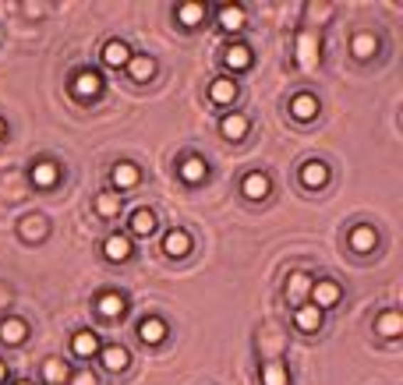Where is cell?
<instances>
[{"label":"cell","instance_id":"6da1fadb","mask_svg":"<svg viewBox=\"0 0 403 385\" xmlns=\"http://www.w3.org/2000/svg\"><path fill=\"white\" fill-rule=\"evenodd\" d=\"M103 93V75L93 68H82L71 75V96L75 99H96Z\"/></svg>","mask_w":403,"mask_h":385},{"label":"cell","instance_id":"7a4b0ae2","mask_svg":"<svg viewBox=\"0 0 403 385\" xmlns=\"http://www.w3.org/2000/svg\"><path fill=\"white\" fill-rule=\"evenodd\" d=\"M308 297H311V307L325 311V307H336V304H340L343 290H340V283H333V280H311Z\"/></svg>","mask_w":403,"mask_h":385},{"label":"cell","instance_id":"3957f363","mask_svg":"<svg viewBox=\"0 0 403 385\" xmlns=\"http://www.w3.org/2000/svg\"><path fill=\"white\" fill-rule=\"evenodd\" d=\"M138 181H142V170H138L135 163H127V159H120V163L110 170V184H113L110 191H117V194H120V191H131Z\"/></svg>","mask_w":403,"mask_h":385},{"label":"cell","instance_id":"277c9868","mask_svg":"<svg viewBox=\"0 0 403 385\" xmlns=\"http://www.w3.org/2000/svg\"><path fill=\"white\" fill-rule=\"evenodd\" d=\"M273 191V184H269V177L262 174V170H251L244 181H241V194L248 198V201H266Z\"/></svg>","mask_w":403,"mask_h":385},{"label":"cell","instance_id":"5b68a950","mask_svg":"<svg viewBox=\"0 0 403 385\" xmlns=\"http://www.w3.org/2000/svg\"><path fill=\"white\" fill-rule=\"evenodd\" d=\"M248 127H251V120H248L244 113H237V110L219 120V135H223L226 142H244V138H248Z\"/></svg>","mask_w":403,"mask_h":385},{"label":"cell","instance_id":"8992f818","mask_svg":"<svg viewBox=\"0 0 403 385\" xmlns=\"http://www.w3.org/2000/svg\"><path fill=\"white\" fill-rule=\"evenodd\" d=\"M188 251H192V233L181 230V226L167 230V237H163V255H167V258H184Z\"/></svg>","mask_w":403,"mask_h":385},{"label":"cell","instance_id":"52a82bcc","mask_svg":"<svg viewBox=\"0 0 403 385\" xmlns=\"http://www.w3.org/2000/svg\"><path fill=\"white\" fill-rule=\"evenodd\" d=\"M205 14H209V7L199 4V0H184V4H177V11H174V18H177L181 28H199L202 21H205Z\"/></svg>","mask_w":403,"mask_h":385},{"label":"cell","instance_id":"ba28073f","mask_svg":"<svg viewBox=\"0 0 403 385\" xmlns=\"http://www.w3.org/2000/svg\"><path fill=\"white\" fill-rule=\"evenodd\" d=\"M28 181H32L36 188H53V184L61 181V167H57L53 159H39V163H32Z\"/></svg>","mask_w":403,"mask_h":385},{"label":"cell","instance_id":"9c48e42d","mask_svg":"<svg viewBox=\"0 0 403 385\" xmlns=\"http://www.w3.org/2000/svg\"><path fill=\"white\" fill-rule=\"evenodd\" d=\"M100 57H103L106 68H127V60H131V46H127L124 39H106Z\"/></svg>","mask_w":403,"mask_h":385},{"label":"cell","instance_id":"30bf717a","mask_svg":"<svg viewBox=\"0 0 403 385\" xmlns=\"http://www.w3.org/2000/svg\"><path fill=\"white\" fill-rule=\"evenodd\" d=\"M209 99H212L216 106H230V102L237 99V82H234L230 75L212 78V82H209Z\"/></svg>","mask_w":403,"mask_h":385},{"label":"cell","instance_id":"8fae6325","mask_svg":"<svg viewBox=\"0 0 403 385\" xmlns=\"http://www.w3.org/2000/svg\"><path fill=\"white\" fill-rule=\"evenodd\" d=\"M177 174H181L184 184H202V181L209 177V163H205L202 156H184V159L177 163Z\"/></svg>","mask_w":403,"mask_h":385},{"label":"cell","instance_id":"7c38bea8","mask_svg":"<svg viewBox=\"0 0 403 385\" xmlns=\"http://www.w3.org/2000/svg\"><path fill=\"white\" fill-rule=\"evenodd\" d=\"M216 18H219V28H223V32H241L244 21H248V11H244L241 4H223V7L216 11Z\"/></svg>","mask_w":403,"mask_h":385},{"label":"cell","instance_id":"4fadbf2b","mask_svg":"<svg viewBox=\"0 0 403 385\" xmlns=\"http://www.w3.org/2000/svg\"><path fill=\"white\" fill-rule=\"evenodd\" d=\"M223 64L237 75V71H248L251 68V46H244V43H230V46H223Z\"/></svg>","mask_w":403,"mask_h":385},{"label":"cell","instance_id":"5bb4252c","mask_svg":"<svg viewBox=\"0 0 403 385\" xmlns=\"http://www.w3.org/2000/svg\"><path fill=\"white\" fill-rule=\"evenodd\" d=\"M103 255H106V262H127L135 255V248H131V241L124 233H110L103 241Z\"/></svg>","mask_w":403,"mask_h":385},{"label":"cell","instance_id":"9a60e30c","mask_svg":"<svg viewBox=\"0 0 403 385\" xmlns=\"http://www.w3.org/2000/svg\"><path fill=\"white\" fill-rule=\"evenodd\" d=\"M138 339H142L145 347L163 343V339H167V322H163V318H156V315L142 318V322H138Z\"/></svg>","mask_w":403,"mask_h":385},{"label":"cell","instance_id":"2e32d148","mask_svg":"<svg viewBox=\"0 0 403 385\" xmlns=\"http://www.w3.org/2000/svg\"><path fill=\"white\" fill-rule=\"evenodd\" d=\"M301 184L304 188H311V191L325 188V184H329V167H325L322 159H308V163L301 167Z\"/></svg>","mask_w":403,"mask_h":385},{"label":"cell","instance_id":"e0dca14e","mask_svg":"<svg viewBox=\"0 0 403 385\" xmlns=\"http://www.w3.org/2000/svg\"><path fill=\"white\" fill-rule=\"evenodd\" d=\"M18 233H21V241H28V244H36V241H43L46 233H50V223H46V216H25L21 223H18Z\"/></svg>","mask_w":403,"mask_h":385},{"label":"cell","instance_id":"ac0fdd59","mask_svg":"<svg viewBox=\"0 0 403 385\" xmlns=\"http://www.w3.org/2000/svg\"><path fill=\"white\" fill-rule=\"evenodd\" d=\"M350 248H354L357 255L375 251V248H379V233H375V226H368V223L354 226V230H350Z\"/></svg>","mask_w":403,"mask_h":385},{"label":"cell","instance_id":"d6986e66","mask_svg":"<svg viewBox=\"0 0 403 385\" xmlns=\"http://www.w3.org/2000/svg\"><path fill=\"white\" fill-rule=\"evenodd\" d=\"M127 75H131V82H152V75H156V60H152L149 53H131V60H127Z\"/></svg>","mask_w":403,"mask_h":385},{"label":"cell","instance_id":"ffe728a7","mask_svg":"<svg viewBox=\"0 0 403 385\" xmlns=\"http://www.w3.org/2000/svg\"><path fill=\"white\" fill-rule=\"evenodd\" d=\"M96 311H100L103 318H120L127 311V300H124V293L106 290V293H100V300H96Z\"/></svg>","mask_w":403,"mask_h":385},{"label":"cell","instance_id":"44dd1931","mask_svg":"<svg viewBox=\"0 0 403 385\" xmlns=\"http://www.w3.org/2000/svg\"><path fill=\"white\" fill-rule=\"evenodd\" d=\"M100 361L106 371H124V368L131 364V354H127L120 343H113V347H100Z\"/></svg>","mask_w":403,"mask_h":385},{"label":"cell","instance_id":"7402d4cb","mask_svg":"<svg viewBox=\"0 0 403 385\" xmlns=\"http://www.w3.org/2000/svg\"><path fill=\"white\" fill-rule=\"evenodd\" d=\"M71 350H75V357H96L100 354V336L93 329H82V332L71 336Z\"/></svg>","mask_w":403,"mask_h":385},{"label":"cell","instance_id":"603a6c76","mask_svg":"<svg viewBox=\"0 0 403 385\" xmlns=\"http://www.w3.org/2000/svg\"><path fill=\"white\" fill-rule=\"evenodd\" d=\"M25 336H28V325L21 318H4L0 322V343L4 347H18V343H25Z\"/></svg>","mask_w":403,"mask_h":385},{"label":"cell","instance_id":"cb8c5ba5","mask_svg":"<svg viewBox=\"0 0 403 385\" xmlns=\"http://www.w3.org/2000/svg\"><path fill=\"white\" fill-rule=\"evenodd\" d=\"M375 332H379V336H386V339H400L403 315H400V311H382V315L375 318Z\"/></svg>","mask_w":403,"mask_h":385},{"label":"cell","instance_id":"d4e9b609","mask_svg":"<svg viewBox=\"0 0 403 385\" xmlns=\"http://www.w3.org/2000/svg\"><path fill=\"white\" fill-rule=\"evenodd\" d=\"M350 53H354L357 60H372V57L379 53V39H375L372 32H357V36L350 39Z\"/></svg>","mask_w":403,"mask_h":385},{"label":"cell","instance_id":"484cf974","mask_svg":"<svg viewBox=\"0 0 403 385\" xmlns=\"http://www.w3.org/2000/svg\"><path fill=\"white\" fill-rule=\"evenodd\" d=\"M308 290H311V276H308V273H291V276H287V287H283L287 300H294V304H304Z\"/></svg>","mask_w":403,"mask_h":385},{"label":"cell","instance_id":"4316f807","mask_svg":"<svg viewBox=\"0 0 403 385\" xmlns=\"http://www.w3.org/2000/svg\"><path fill=\"white\" fill-rule=\"evenodd\" d=\"M294 325H298L301 332H318V329H322V311L311 307V304H301V307L294 311Z\"/></svg>","mask_w":403,"mask_h":385},{"label":"cell","instance_id":"83f0119b","mask_svg":"<svg viewBox=\"0 0 403 385\" xmlns=\"http://www.w3.org/2000/svg\"><path fill=\"white\" fill-rule=\"evenodd\" d=\"M127 223H131V233H138V237L156 233V212H152V209H135Z\"/></svg>","mask_w":403,"mask_h":385},{"label":"cell","instance_id":"f1b7e54d","mask_svg":"<svg viewBox=\"0 0 403 385\" xmlns=\"http://www.w3.org/2000/svg\"><path fill=\"white\" fill-rule=\"evenodd\" d=\"M291 113H294L298 120H311V117L318 113V99L311 96V93H298V96L291 99Z\"/></svg>","mask_w":403,"mask_h":385},{"label":"cell","instance_id":"f546056e","mask_svg":"<svg viewBox=\"0 0 403 385\" xmlns=\"http://www.w3.org/2000/svg\"><path fill=\"white\" fill-rule=\"evenodd\" d=\"M43 379H46L50 385H64L68 379H71V371H68V364H64V361L46 357V361H43Z\"/></svg>","mask_w":403,"mask_h":385},{"label":"cell","instance_id":"4dcf8cb0","mask_svg":"<svg viewBox=\"0 0 403 385\" xmlns=\"http://www.w3.org/2000/svg\"><path fill=\"white\" fill-rule=\"evenodd\" d=\"M120 201H124V194H117V191H110V188H106V191L96 194V212L110 219V216H117V212H120Z\"/></svg>","mask_w":403,"mask_h":385},{"label":"cell","instance_id":"1f68e13d","mask_svg":"<svg viewBox=\"0 0 403 385\" xmlns=\"http://www.w3.org/2000/svg\"><path fill=\"white\" fill-rule=\"evenodd\" d=\"M287 382H291V375H287V368L280 361H269L262 368V385H287Z\"/></svg>","mask_w":403,"mask_h":385},{"label":"cell","instance_id":"d6a6232c","mask_svg":"<svg viewBox=\"0 0 403 385\" xmlns=\"http://www.w3.org/2000/svg\"><path fill=\"white\" fill-rule=\"evenodd\" d=\"M311 60H315V36H311V32H301V39H298V64H301V68H311Z\"/></svg>","mask_w":403,"mask_h":385},{"label":"cell","instance_id":"836d02e7","mask_svg":"<svg viewBox=\"0 0 403 385\" xmlns=\"http://www.w3.org/2000/svg\"><path fill=\"white\" fill-rule=\"evenodd\" d=\"M68 382H71V385H100V382H96V375H93L89 368H85V371H75Z\"/></svg>","mask_w":403,"mask_h":385},{"label":"cell","instance_id":"e575fe53","mask_svg":"<svg viewBox=\"0 0 403 385\" xmlns=\"http://www.w3.org/2000/svg\"><path fill=\"white\" fill-rule=\"evenodd\" d=\"M43 11H46L43 4H25V14H32V18H36V14H43Z\"/></svg>","mask_w":403,"mask_h":385},{"label":"cell","instance_id":"d590c367","mask_svg":"<svg viewBox=\"0 0 403 385\" xmlns=\"http://www.w3.org/2000/svg\"><path fill=\"white\" fill-rule=\"evenodd\" d=\"M4 379H7V364L0 361V382H4Z\"/></svg>","mask_w":403,"mask_h":385},{"label":"cell","instance_id":"8d00e7d4","mask_svg":"<svg viewBox=\"0 0 403 385\" xmlns=\"http://www.w3.org/2000/svg\"><path fill=\"white\" fill-rule=\"evenodd\" d=\"M0 138H4V120H0Z\"/></svg>","mask_w":403,"mask_h":385},{"label":"cell","instance_id":"74e56055","mask_svg":"<svg viewBox=\"0 0 403 385\" xmlns=\"http://www.w3.org/2000/svg\"><path fill=\"white\" fill-rule=\"evenodd\" d=\"M14 385H32V382H14Z\"/></svg>","mask_w":403,"mask_h":385}]
</instances>
